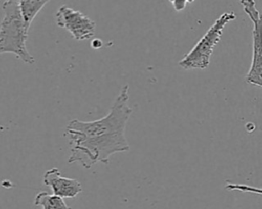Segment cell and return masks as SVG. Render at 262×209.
<instances>
[{"mask_svg":"<svg viewBox=\"0 0 262 209\" xmlns=\"http://www.w3.org/2000/svg\"><path fill=\"white\" fill-rule=\"evenodd\" d=\"M129 102V86L125 85L115 99L108 113L96 120H71L63 136L69 139V163H80L89 169L101 162L108 164L112 155L130 150L125 136L127 122L132 114Z\"/></svg>","mask_w":262,"mask_h":209,"instance_id":"1","label":"cell"},{"mask_svg":"<svg viewBox=\"0 0 262 209\" xmlns=\"http://www.w3.org/2000/svg\"><path fill=\"white\" fill-rule=\"evenodd\" d=\"M235 17V13L232 11L222 13L192 49L178 62V65L186 70L207 68L210 64L214 48L221 39L223 29L228 22L234 20Z\"/></svg>","mask_w":262,"mask_h":209,"instance_id":"3","label":"cell"},{"mask_svg":"<svg viewBox=\"0 0 262 209\" xmlns=\"http://www.w3.org/2000/svg\"><path fill=\"white\" fill-rule=\"evenodd\" d=\"M43 182L52 190L54 195L61 198H76L83 191L77 179L61 176L57 167H52L44 173Z\"/></svg>","mask_w":262,"mask_h":209,"instance_id":"6","label":"cell"},{"mask_svg":"<svg viewBox=\"0 0 262 209\" xmlns=\"http://www.w3.org/2000/svg\"><path fill=\"white\" fill-rule=\"evenodd\" d=\"M15 1H20V0H15Z\"/></svg>","mask_w":262,"mask_h":209,"instance_id":"12","label":"cell"},{"mask_svg":"<svg viewBox=\"0 0 262 209\" xmlns=\"http://www.w3.org/2000/svg\"><path fill=\"white\" fill-rule=\"evenodd\" d=\"M34 205L41 206L43 209H72L66 204L63 198L48 192L38 193L35 197Z\"/></svg>","mask_w":262,"mask_h":209,"instance_id":"7","label":"cell"},{"mask_svg":"<svg viewBox=\"0 0 262 209\" xmlns=\"http://www.w3.org/2000/svg\"><path fill=\"white\" fill-rule=\"evenodd\" d=\"M225 189L228 191H239V192H245V193H253V194L262 195V188H257V187L248 186V185H244V184L228 182V184H226Z\"/></svg>","mask_w":262,"mask_h":209,"instance_id":"9","label":"cell"},{"mask_svg":"<svg viewBox=\"0 0 262 209\" xmlns=\"http://www.w3.org/2000/svg\"><path fill=\"white\" fill-rule=\"evenodd\" d=\"M193 1H195V0H169V2L172 4L174 10L177 12L182 11L186 7L187 3H192Z\"/></svg>","mask_w":262,"mask_h":209,"instance_id":"10","label":"cell"},{"mask_svg":"<svg viewBox=\"0 0 262 209\" xmlns=\"http://www.w3.org/2000/svg\"><path fill=\"white\" fill-rule=\"evenodd\" d=\"M2 20L0 25V53L16 55L23 62L33 64L35 59L27 49L29 28L23 17L19 3L4 0L2 3Z\"/></svg>","mask_w":262,"mask_h":209,"instance_id":"2","label":"cell"},{"mask_svg":"<svg viewBox=\"0 0 262 209\" xmlns=\"http://www.w3.org/2000/svg\"><path fill=\"white\" fill-rule=\"evenodd\" d=\"M49 1L50 0H20V1H18L23 17H24L25 22L29 29H30L32 21L36 17V15L45 6V4Z\"/></svg>","mask_w":262,"mask_h":209,"instance_id":"8","label":"cell"},{"mask_svg":"<svg viewBox=\"0 0 262 209\" xmlns=\"http://www.w3.org/2000/svg\"><path fill=\"white\" fill-rule=\"evenodd\" d=\"M56 24L67 30L77 41L88 40L95 34V21L79 10L61 5L55 13Z\"/></svg>","mask_w":262,"mask_h":209,"instance_id":"5","label":"cell"},{"mask_svg":"<svg viewBox=\"0 0 262 209\" xmlns=\"http://www.w3.org/2000/svg\"><path fill=\"white\" fill-rule=\"evenodd\" d=\"M91 46H92L94 49H98V48H100V47L102 46V42H101V40L95 39V40H93V41H92Z\"/></svg>","mask_w":262,"mask_h":209,"instance_id":"11","label":"cell"},{"mask_svg":"<svg viewBox=\"0 0 262 209\" xmlns=\"http://www.w3.org/2000/svg\"><path fill=\"white\" fill-rule=\"evenodd\" d=\"M239 3L253 22L252 62L245 81L262 88V14L257 9L255 0H239Z\"/></svg>","mask_w":262,"mask_h":209,"instance_id":"4","label":"cell"}]
</instances>
